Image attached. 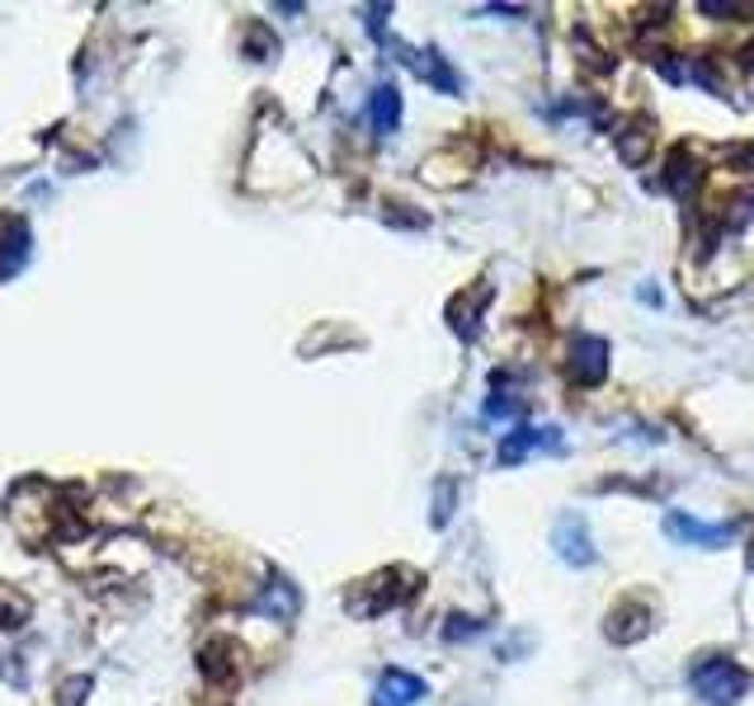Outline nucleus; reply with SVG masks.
Masks as SVG:
<instances>
[{
  "label": "nucleus",
  "instance_id": "obj_2",
  "mask_svg": "<svg viewBox=\"0 0 754 706\" xmlns=\"http://www.w3.org/2000/svg\"><path fill=\"white\" fill-rule=\"evenodd\" d=\"M665 533L683 546H726L735 537V523H698L683 514V509H670V514H665Z\"/></svg>",
  "mask_w": 754,
  "mask_h": 706
},
{
  "label": "nucleus",
  "instance_id": "obj_10",
  "mask_svg": "<svg viewBox=\"0 0 754 706\" xmlns=\"http://www.w3.org/2000/svg\"><path fill=\"white\" fill-rule=\"evenodd\" d=\"M750 570H754V546H750Z\"/></svg>",
  "mask_w": 754,
  "mask_h": 706
},
{
  "label": "nucleus",
  "instance_id": "obj_8",
  "mask_svg": "<svg viewBox=\"0 0 754 706\" xmlns=\"http://www.w3.org/2000/svg\"><path fill=\"white\" fill-rule=\"evenodd\" d=\"M368 118H373V128L387 137V132H396V122H401V95L392 90V85H378L373 90V104H368Z\"/></svg>",
  "mask_w": 754,
  "mask_h": 706
},
{
  "label": "nucleus",
  "instance_id": "obj_5",
  "mask_svg": "<svg viewBox=\"0 0 754 706\" xmlns=\"http://www.w3.org/2000/svg\"><path fill=\"white\" fill-rule=\"evenodd\" d=\"M425 697V678L406 674V668H387L378 678V693H373V706H415Z\"/></svg>",
  "mask_w": 754,
  "mask_h": 706
},
{
  "label": "nucleus",
  "instance_id": "obj_4",
  "mask_svg": "<svg viewBox=\"0 0 754 706\" xmlns=\"http://www.w3.org/2000/svg\"><path fill=\"white\" fill-rule=\"evenodd\" d=\"M651 617L656 612L646 608V603H637V598H633V603H618V608L608 612L604 635H608V641H618V645H633V641H641V635L651 631Z\"/></svg>",
  "mask_w": 754,
  "mask_h": 706
},
{
  "label": "nucleus",
  "instance_id": "obj_3",
  "mask_svg": "<svg viewBox=\"0 0 754 706\" xmlns=\"http://www.w3.org/2000/svg\"><path fill=\"white\" fill-rule=\"evenodd\" d=\"M552 546H556V556L566 560V565H594V537H590V523L581 518V514H566L556 523V533H552Z\"/></svg>",
  "mask_w": 754,
  "mask_h": 706
},
{
  "label": "nucleus",
  "instance_id": "obj_9",
  "mask_svg": "<svg viewBox=\"0 0 754 706\" xmlns=\"http://www.w3.org/2000/svg\"><path fill=\"white\" fill-rule=\"evenodd\" d=\"M637 137L633 141H618V151H623V161H646V151H651V132H646V128H633Z\"/></svg>",
  "mask_w": 754,
  "mask_h": 706
},
{
  "label": "nucleus",
  "instance_id": "obj_1",
  "mask_svg": "<svg viewBox=\"0 0 754 706\" xmlns=\"http://www.w3.org/2000/svg\"><path fill=\"white\" fill-rule=\"evenodd\" d=\"M689 683H693V693L703 697L708 706H735V702L745 697V687H750L745 668L735 664V660H726V655H708V660H698V664H693V674H689Z\"/></svg>",
  "mask_w": 754,
  "mask_h": 706
},
{
  "label": "nucleus",
  "instance_id": "obj_7",
  "mask_svg": "<svg viewBox=\"0 0 754 706\" xmlns=\"http://www.w3.org/2000/svg\"><path fill=\"white\" fill-rule=\"evenodd\" d=\"M566 367H571L575 382H599L604 367H608V349H604V340H590V334H581V340L571 344Z\"/></svg>",
  "mask_w": 754,
  "mask_h": 706
},
{
  "label": "nucleus",
  "instance_id": "obj_6",
  "mask_svg": "<svg viewBox=\"0 0 754 706\" xmlns=\"http://www.w3.org/2000/svg\"><path fill=\"white\" fill-rule=\"evenodd\" d=\"M561 452V429H519V434H510L500 443V467H510V462H523L529 452Z\"/></svg>",
  "mask_w": 754,
  "mask_h": 706
}]
</instances>
